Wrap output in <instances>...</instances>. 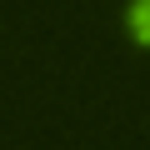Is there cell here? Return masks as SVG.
Segmentation results:
<instances>
[{"instance_id": "6da1fadb", "label": "cell", "mask_w": 150, "mask_h": 150, "mask_svg": "<svg viewBox=\"0 0 150 150\" xmlns=\"http://www.w3.org/2000/svg\"><path fill=\"white\" fill-rule=\"evenodd\" d=\"M125 30H130L135 45H150V0H135L125 10Z\"/></svg>"}]
</instances>
